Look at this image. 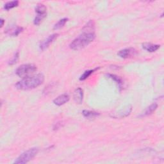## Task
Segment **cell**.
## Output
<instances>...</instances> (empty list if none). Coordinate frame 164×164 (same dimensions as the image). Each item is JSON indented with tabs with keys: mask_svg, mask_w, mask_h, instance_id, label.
<instances>
[{
	"mask_svg": "<svg viewBox=\"0 0 164 164\" xmlns=\"http://www.w3.org/2000/svg\"><path fill=\"white\" fill-rule=\"evenodd\" d=\"M98 69H99V68H96V69H92V70H88V71H85L84 73L80 77V81L85 80H86L87 78H88L94 72L96 71V70H98Z\"/></svg>",
	"mask_w": 164,
	"mask_h": 164,
	"instance_id": "obj_19",
	"label": "cell"
},
{
	"mask_svg": "<svg viewBox=\"0 0 164 164\" xmlns=\"http://www.w3.org/2000/svg\"><path fill=\"white\" fill-rule=\"evenodd\" d=\"M36 12L37 15L40 16H47V8L44 5L39 4L36 8Z\"/></svg>",
	"mask_w": 164,
	"mask_h": 164,
	"instance_id": "obj_15",
	"label": "cell"
},
{
	"mask_svg": "<svg viewBox=\"0 0 164 164\" xmlns=\"http://www.w3.org/2000/svg\"><path fill=\"white\" fill-rule=\"evenodd\" d=\"M18 5H19V2L18 1L8 2L4 5V9L5 10L8 11L10 9H12L15 7H17Z\"/></svg>",
	"mask_w": 164,
	"mask_h": 164,
	"instance_id": "obj_18",
	"label": "cell"
},
{
	"mask_svg": "<svg viewBox=\"0 0 164 164\" xmlns=\"http://www.w3.org/2000/svg\"><path fill=\"white\" fill-rule=\"evenodd\" d=\"M69 100V96L67 94H63L55 98L53 100V103L56 106H62V105L65 104Z\"/></svg>",
	"mask_w": 164,
	"mask_h": 164,
	"instance_id": "obj_8",
	"label": "cell"
},
{
	"mask_svg": "<svg viewBox=\"0 0 164 164\" xmlns=\"http://www.w3.org/2000/svg\"><path fill=\"white\" fill-rule=\"evenodd\" d=\"M0 22H1V25H0V27H1V28H2V27H3V26L4 25L5 21H4V19H1V20H0Z\"/></svg>",
	"mask_w": 164,
	"mask_h": 164,
	"instance_id": "obj_22",
	"label": "cell"
},
{
	"mask_svg": "<svg viewBox=\"0 0 164 164\" xmlns=\"http://www.w3.org/2000/svg\"><path fill=\"white\" fill-rule=\"evenodd\" d=\"M157 107H158V104L157 103H153V104H151L150 106H149L145 110V111L140 115V117H145V116L149 115L152 114L157 110Z\"/></svg>",
	"mask_w": 164,
	"mask_h": 164,
	"instance_id": "obj_12",
	"label": "cell"
},
{
	"mask_svg": "<svg viewBox=\"0 0 164 164\" xmlns=\"http://www.w3.org/2000/svg\"><path fill=\"white\" fill-rule=\"evenodd\" d=\"M137 54V51L133 48H129L120 50L118 53V55L122 58H128L135 56Z\"/></svg>",
	"mask_w": 164,
	"mask_h": 164,
	"instance_id": "obj_7",
	"label": "cell"
},
{
	"mask_svg": "<svg viewBox=\"0 0 164 164\" xmlns=\"http://www.w3.org/2000/svg\"><path fill=\"white\" fill-rule=\"evenodd\" d=\"M96 38L94 32H83L70 44V48L74 51L80 50L85 48Z\"/></svg>",
	"mask_w": 164,
	"mask_h": 164,
	"instance_id": "obj_2",
	"label": "cell"
},
{
	"mask_svg": "<svg viewBox=\"0 0 164 164\" xmlns=\"http://www.w3.org/2000/svg\"><path fill=\"white\" fill-rule=\"evenodd\" d=\"M44 81V76L39 73L37 75H31L28 77L22 78L16 84L17 89L27 90L36 89L43 84Z\"/></svg>",
	"mask_w": 164,
	"mask_h": 164,
	"instance_id": "obj_1",
	"label": "cell"
},
{
	"mask_svg": "<svg viewBox=\"0 0 164 164\" xmlns=\"http://www.w3.org/2000/svg\"><path fill=\"white\" fill-rule=\"evenodd\" d=\"M37 67L33 64H23L19 66L16 71V75L20 78H25L31 76L37 71Z\"/></svg>",
	"mask_w": 164,
	"mask_h": 164,
	"instance_id": "obj_4",
	"label": "cell"
},
{
	"mask_svg": "<svg viewBox=\"0 0 164 164\" xmlns=\"http://www.w3.org/2000/svg\"><path fill=\"white\" fill-rule=\"evenodd\" d=\"M23 31V28L20 27H10L7 28L6 33L11 36L16 37Z\"/></svg>",
	"mask_w": 164,
	"mask_h": 164,
	"instance_id": "obj_9",
	"label": "cell"
},
{
	"mask_svg": "<svg viewBox=\"0 0 164 164\" xmlns=\"http://www.w3.org/2000/svg\"><path fill=\"white\" fill-rule=\"evenodd\" d=\"M46 16H40V15H37L36 17H35L34 21H33V23L35 25H39L41 22L43 21V19L46 17Z\"/></svg>",
	"mask_w": 164,
	"mask_h": 164,
	"instance_id": "obj_20",
	"label": "cell"
},
{
	"mask_svg": "<svg viewBox=\"0 0 164 164\" xmlns=\"http://www.w3.org/2000/svg\"><path fill=\"white\" fill-rule=\"evenodd\" d=\"M73 98H74L75 101L76 103L78 104L82 103V102H83V98H84L83 90H82L80 87L77 88L74 92Z\"/></svg>",
	"mask_w": 164,
	"mask_h": 164,
	"instance_id": "obj_10",
	"label": "cell"
},
{
	"mask_svg": "<svg viewBox=\"0 0 164 164\" xmlns=\"http://www.w3.org/2000/svg\"><path fill=\"white\" fill-rule=\"evenodd\" d=\"M58 36V33H54V34L51 35V36H50L48 38L46 39L43 41H42L39 46V48L41 50L44 51L45 50L48 48V47L50 46V44H52L56 39Z\"/></svg>",
	"mask_w": 164,
	"mask_h": 164,
	"instance_id": "obj_6",
	"label": "cell"
},
{
	"mask_svg": "<svg viewBox=\"0 0 164 164\" xmlns=\"http://www.w3.org/2000/svg\"><path fill=\"white\" fill-rule=\"evenodd\" d=\"M68 18H63L60 20L58 21V22H57L56 24L55 25L54 27H53V30H59L60 28H62V27H64V25H65V23L68 21Z\"/></svg>",
	"mask_w": 164,
	"mask_h": 164,
	"instance_id": "obj_17",
	"label": "cell"
},
{
	"mask_svg": "<svg viewBox=\"0 0 164 164\" xmlns=\"http://www.w3.org/2000/svg\"><path fill=\"white\" fill-rule=\"evenodd\" d=\"M82 113H83L84 116L85 118L89 119H94L97 117H98L100 113L94 111H90V110H84L82 112Z\"/></svg>",
	"mask_w": 164,
	"mask_h": 164,
	"instance_id": "obj_13",
	"label": "cell"
},
{
	"mask_svg": "<svg viewBox=\"0 0 164 164\" xmlns=\"http://www.w3.org/2000/svg\"><path fill=\"white\" fill-rule=\"evenodd\" d=\"M107 76L109 78L113 80L115 83L118 85L119 88L120 89V90H121V89L123 88V81L122 78L118 76L115 75H112V74L107 75Z\"/></svg>",
	"mask_w": 164,
	"mask_h": 164,
	"instance_id": "obj_14",
	"label": "cell"
},
{
	"mask_svg": "<svg viewBox=\"0 0 164 164\" xmlns=\"http://www.w3.org/2000/svg\"><path fill=\"white\" fill-rule=\"evenodd\" d=\"M94 28H95L94 22L90 20L83 28V31L84 32H94Z\"/></svg>",
	"mask_w": 164,
	"mask_h": 164,
	"instance_id": "obj_16",
	"label": "cell"
},
{
	"mask_svg": "<svg viewBox=\"0 0 164 164\" xmlns=\"http://www.w3.org/2000/svg\"><path fill=\"white\" fill-rule=\"evenodd\" d=\"M132 111V105L129 104L124 107L123 109L118 111L117 112L112 113L110 114L111 118H115V119H118V118H124L126 117H128L129 115L131 113Z\"/></svg>",
	"mask_w": 164,
	"mask_h": 164,
	"instance_id": "obj_5",
	"label": "cell"
},
{
	"mask_svg": "<svg viewBox=\"0 0 164 164\" xmlns=\"http://www.w3.org/2000/svg\"><path fill=\"white\" fill-rule=\"evenodd\" d=\"M142 48H143V49H144L145 50H146L148 52L153 53V52H155L156 51H157L160 48V46L157 45V44L146 42V43H144L142 44Z\"/></svg>",
	"mask_w": 164,
	"mask_h": 164,
	"instance_id": "obj_11",
	"label": "cell"
},
{
	"mask_svg": "<svg viewBox=\"0 0 164 164\" xmlns=\"http://www.w3.org/2000/svg\"><path fill=\"white\" fill-rule=\"evenodd\" d=\"M19 52H17L14 55V56H13L12 59L9 61L8 64L10 65H14L15 64H16L19 60Z\"/></svg>",
	"mask_w": 164,
	"mask_h": 164,
	"instance_id": "obj_21",
	"label": "cell"
},
{
	"mask_svg": "<svg viewBox=\"0 0 164 164\" xmlns=\"http://www.w3.org/2000/svg\"><path fill=\"white\" fill-rule=\"evenodd\" d=\"M39 152V149L37 147L31 148L24 153H22L19 157L14 161V163L16 164H24L28 163L37 155Z\"/></svg>",
	"mask_w": 164,
	"mask_h": 164,
	"instance_id": "obj_3",
	"label": "cell"
}]
</instances>
